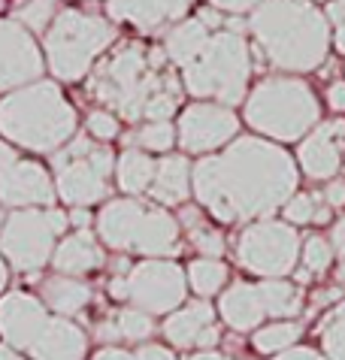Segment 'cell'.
Masks as SVG:
<instances>
[{"instance_id":"1","label":"cell","mask_w":345,"mask_h":360,"mask_svg":"<svg viewBox=\"0 0 345 360\" xmlns=\"http://www.w3.org/2000/svg\"><path fill=\"white\" fill-rule=\"evenodd\" d=\"M297 161L263 136H237L191 167L197 203L221 224L270 218L297 191Z\"/></svg>"},{"instance_id":"2","label":"cell","mask_w":345,"mask_h":360,"mask_svg":"<svg viewBox=\"0 0 345 360\" xmlns=\"http://www.w3.org/2000/svg\"><path fill=\"white\" fill-rule=\"evenodd\" d=\"M88 94L125 122H170L182 100V82L167 70L164 49L125 43L94 67Z\"/></svg>"},{"instance_id":"3","label":"cell","mask_w":345,"mask_h":360,"mask_svg":"<svg viewBox=\"0 0 345 360\" xmlns=\"http://www.w3.org/2000/svg\"><path fill=\"white\" fill-rule=\"evenodd\" d=\"M249 31L267 61L285 73H309L327 61L330 18L309 0H261Z\"/></svg>"},{"instance_id":"4","label":"cell","mask_w":345,"mask_h":360,"mask_svg":"<svg viewBox=\"0 0 345 360\" xmlns=\"http://www.w3.org/2000/svg\"><path fill=\"white\" fill-rule=\"evenodd\" d=\"M0 131L22 148L55 155L76 134V109L55 82H30L4 97Z\"/></svg>"},{"instance_id":"5","label":"cell","mask_w":345,"mask_h":360,"mask_svg":"<svg viewBox=\"0 0 345 360\" xmlns=\"http://www.w3.org/2000/svg\"><path fill=\"white\" fill-rule=\"evenodd\" d=\"M251 131L272 143H300L321 122V103L300 76H267L242 100Z\"/></svg>"},{"instance_id":"6","label":"cell","mask_w":345,"mask_h":360,"mask_svg":"<svg viewBox=\"0 0 345 360\" xmlns=\"http://www.w3.org/2000/svg\"><path fill=\"white\" fill-rule=\"evenodd\" d=\"M251 79V52L246 37L237 31H218L209 37L206 49L182 67V88L200 100H215L225 106H237L249 94Z\"/></svg>"},{"instance_id":"7","label":"cell","mask_w":345,"mask_h":360,"mask_svg":"<svg viewBox=\"0 0 345 360\" xmlns=\"http://www.w3.org/2000/svg\"><path fill=\"white\" fill-rule=\"evenodd\" d=\"M115 25L104 15L85 13L79 6L61 9L43 37L46 64L61 82H79L91 73V64L115 43Z\"/></svg>"},{"instance_id":"8","label":"cell","mask_w":345,"mask_h":360,"mask_svg":"<svg viewBox=\"0 0 345 360\" xmlns=\"http://www.w3.org/2000/svg\"><path fill=\"white\" fill-rule=\"evenodd\" d=\"M97 236L115 252L170 257L179 252V221L167 209L146 206L134 197L109 200L97 215Z\"/></svg>"},{"instance_id":"9","label":"cell","mask_w":345,"mask_h":360,"mask_svg":"<svg viewBox=\"0 0 345 360\" xmlns=\"http://www.w3.org/2000/svg\"><path fill=\"white\" fill-rule=\"evenodd\" d=\"M58 194L70 206H94L109 194V176L115 173V155L97 146L94 136H76L52 155Z\"/></svg>"},{"instance_id":"10","label":"cell","mask_w":345,"mask_h":360,"mask_svg":"<svg viewBox=\"0 0 345 360\" xmlns=\"http://www.w3.org/2000/svg\"><path fill=\"white\" fill-rule=\"evenodd\" d=\"M70 227V218L61 209H18L6 215L0 230V252L18 273H37L55 252L58 236Z\"/></svg>"},{"instance_id":"11","label":"cell","mask_w":345,"mask_h":360,"mask_svg":"<svg viewBox=\"0 0 345 360\" xmlns=\"http://www.w3.org/2000/svg\"><path fill=\"white\" fill-rule=\"evenodd\" d=\"M109 294L115 300H130V306L149 315H170L172 309L185 303L188 276L182 273L179 264L151 257V261L130 266L125 276H115L109 282Z\"/></svg>"},{"instance_id":"12","label":"cell","mask_w":345,"mask_h":360,"mask_svg":"<svg viewBox=\"0 0 345 360\" xmlns=\"http://www.w3.org/2000/svg\"><path fill=\"white\" fill-rule=\"evenodd\" d=\"M237 261L261 278H285L300 261V233L288 221H249L237 239Z\"/></svg>"},{"instance_id":"13","label":"cell","mask_w":345,"mask_h":360,"mask_svg":"<svg viewBox=\"0 0 345 360\" xmlns=\"http://www.w3.org/2000/svg\"><path fill=\"white\" fill-rule=\"evenodd\" d=\"M239 118L233 115V109L215 100H200L191 103L185 112L179 115V146L188 155H209L218 152L221 146H227L230 139H237Z\"/></svg>"},{"instance_id":"14","label":"cell","mask_w":345,"mask_h":360,"mask_svg":"<svg viewBox=\"0 0 345 360\" xmlns=\"http://www.w3.org/2000/svg\"><path fill=\"white\" fill-rule=\"evenodd\" d=\"M0 200L15 209L52 206L55 200V188L46 167L18 158L9 143H0Z\"/></svg>"},{"instance_id":"15","label":"cell","mask_w":345,"mask_h":360,"mask_svg":"<svg viewBox=\"0 0 345 360\" xmlns=\"http://www.w3.org/2000/svg\"><path fill=\"white\" fill-rule=\"evenodd\" d=\"M43 67V52L27 27L0 18V91H15L27 82H37Z\"/></svg>"},{"instance_id":"16","label":"cell","mask_w":345,"mask_h":360,"mask_svg":"<svg viewBox=\"0 0 345 360\" xmlns=\"http://www.w3.org/2000/svg\"><path fill=\"white\" fill-rule=\"evenodd\" d=\"M342 155H345V122L333 118V122H318L312 131L300 139L297 161L300 169L309 179H333L342 169Z\"/></svg>"},{"instance_id":"17","label":"cell","mask_w":345,"mask_h":360,"mask_svg":"<svg viewBox=\"0 0 345 360\" xmlns=\"http://www.w3.org/2000/svg\"><path fill=\"white\" fill-rule=\"evenodd\" d=\"M194 6V0H109L106 13L113 22H125L143 34H158L176 25Z\"/></svg>"},{"instance_id":"18","label":"cell","mask_w":345,"mask_h":360,"mask_svg":"<svg viewBox=\"0 0 345 360\" xmlns=\"http://www.w3.org/2000/svg\"><path fill=\"white\" fill-rule=\"evenodd\" d=\"M164 336L170 345L176 348H212L218 342V327H215V309L209 306V300H194L188 306L172 309L164 321Z\"/></svg>"},{"instance_id":"19","label":"cell","mask_w":345,"mask_h":360,"mask_svg":"<svg viewBox=\"0 0 345 360\" xmlns=\"http://www.w3.org/2000/svg\"><path fill=\"white\" fill-rule=\"evenodd\" d=\"M46 318H49L46 303L25 291L6 294L0 300V333H4L6 345H13V348L27 352L30 342L37 339V333L43 330Z\"/></svg>"},{"instance_id":"20","label":"cell","mask_w":345,"mask_h":360,"mask_svg":"<svg viewBox=\"0 0 345 360\" xmlns=\"http://www.w3.org/2000/svg\"><path fill=\"white\" fill-rule=\"evenodd\" d=\"M27 352L34 360H82L88 352V336L70 318L49 315Z\"/></svg>"},{"instance_id":"21","label":"cell","mask_w":345,"mask_h":360,"mask_svg":"<svg viewBox=\"0 0 345 360\" xmlns=\"http://www.w3.org/2000/svg\"><path fill=\"white\" fill-rule=\"evenodd\" d=\"M218 312H221V321L230 330H237V333L258 330L263 324V318H267L258 285H249V282H233L218 300Z\"/></svg>"},{"instance_id":"22","label":"cell","mask_w":345,"mask_h":360,"mask_svg":"<svg viewBox=\"0 0 345 360\" xmlns=\"http://www.w3.org/2000/svg\"><path fill=\"white\" fill-rule=\"evenodd\" d=\"M52 266L61 276H85L94 273V269L104 266V248L94 239V233L85 230H76V233L64 236L55 245L52 252Z\"/></svg>"},{"instance_id":"23","label":"cell","mask_w":345,"mask_h":360,"mask_svg":"<svg viewBox=\"0 0 345 360\" xmlns=\"http://www.w3.org/2000/svg\"><path fill=\"white\" fill-rule=\"evenodd\" d=\"M149 194L161 206H182L191 197V161L185 155H164L155 167Z\"/></svg>"},{"instance_id":"24","label":"cell","mask_w":345,"mask_h":360,"mask_svg":"<svg viewBox=\"0 0 345 360\" xmlns=\"http://www.w3.org/2000/svg\"><path fill=\"white\" fill-rule=\"evenodd\" d=\"M209 37H212V31L200 22V18H182V22L172 25L164 37L167 61L176 64V67H188L203 49H206Z\"/></svg>"},{"instance_id":"25","label":"cell","mask_w":345,"mask_h":360,"mask_svg":"<svg viewBox=\"0 0 345 360\" xmlns=\"http://www.w3.org/2000/svg\"><path fill=\"white\" fill-rule=\"evenodd\" d=\"M43 303L58 315H79L91 303V288L85 282H79L76 276H52L43 282Z\"/></svg>"},{"instance_id":"26","label":"cell","mask_w":345,"mask_h":360,"mask_svg":"<svg viewBox=\"0 0 345 360\" xmlns=\"http://www.w3.org/2000/svg\"><path fill=\"white\" fill-rule=\"evenodd\" d=\"M155 158L143 148H125L115 161V179L125 194H146L155 179Z\"/></svg>"},{"instance_id":"27","label":"cell","mask_w":345,"mask_h":360,"mask_svg":"<svg viewBox=\"0 0 345 360\" xmlns=\"http://www.w3.org/2000/svg\"><path fill=\"white\" fill-rule=\"evenodd\" d=\"M263 309H267V318H294L300 315L303 309V291L297 285L285 282V278H263L258 285Z\"/></svg>"},{"instance_id":"28","label":"cell","mask_w":345,"mask_h":360,"mask_svg":"<svg viewBox=\"0 0 345 360\" xmlns=\"http://www.w3.org/2000/svg\"><path fill=\"white\" fill-rule=\"evenodd\" d=\"M282 212H285V221H288V224L297 227V224H327L333 209L324 203L321 191H303V194L294 191V194L285 200Z\"/></svg>"},{"instance_id":"29","label":"cell","mask_w":345,"mask_h":360,"mask_svg":"<svg viewBox=\"0 0 345 360\" xmlns=\"http://www.w3.org/2000/svg\"><path fill=\"white\" fill-rule=\"evenodd\" d=\"M300 336H303V327L297 321L279 318V321H272L267 327H258L255 336H251V345H255V352H261V354H279V352H285V348H291Z\"/></svg>"},{"instance_id":"30","label":"cell","mask_w":345,"mask_h":360,"mask_svg":"<svg viewBox=\"0 0 345 360\" xmlns=\"http://www.w3.org/2000/svg\"><path fill=\"white\" fill-rule=\"evenodd\" d=\"M227 282V266L218 257H197L194 264H188V285L197 297L209 300L215 297Z\"/></svg>"},{"instance_id":"31","label":"cell","mask_w":345,"mask_h":360,"mask_svg":"<svg viewBox=\"0 0 345 360\" xmlns=\"http://www.w3.org/2000/svg\"><path fill=\"white\" fill-rule=\"evenodd\" d=\"M182 224H185L191 243L197 245V252L203 257H221L225 255V236L218 233V230H212L206 221H203V215L197 212V209H182Z\"/></svg>"},{"instance_id":"32","label":"cell","mask_w":345,"mask_h":360,"mask_svg":"<svg viewBox=\"0 0 345 360\" xmlns=\"http://www.w3.org/2000/svg\"><path fill=\"white\" fill-rule=\"evenodd\" d=\"M318 336L327 360H345V300L333 306L318 324Z\"/></svg>"},{"instance_id":"33","label":"cell","mask_w":345,"mask_h":360,"mask_svg":"<svg viewBox=\"0 0 345 360\" xmlns=\"http://www.w3.org/2000/svg\"><path fill=\"white\" fill-rule=\"evenodd\" d=\"M134 143L137 148H143V152H161L167 155L172 146H176V127L170 122H146L139 131L127 139V146Z\"/></svg>"},{"instance_id":"34","label":"cell","mask_w":345,"mask_h":360,"mask_svg":"<svg viewBox=\"0 0 345 360\" xmlns=\"http://www.w3.org/2000/svg\"><path fill=\"white\" fill-rule=\"evenodd\" d=\"M58 4L61 0H25L15 6V22H22L27 31H39L46 34V27L52 25V18L58 15Z\"/></svg>"},{"instance_id":"35","label":"cell","mask_w":345,"mask_h":360,"mask_svg":"<svg viewBox=\"0 0 345 360\" xmlns=\"http://www.w3.org/2000/svg\"><path fill=\"white\" fill-rule=\"evenodd\" d=\"M115 330H118V339H130V342H143L155 333V321H151V315L143 312V309H121L115 312Z\"/></svg>"},{"instance_id":"36","label":"cell","mask_w":345,"mask_h":360,"mask_svg":"<svg viewBox=\"0 0 345 360\" xmlns=\"http://www.w3.org/2000/svg\"><path fill=\"white\" fill-rule=\"evenodd\" d=\"M300 261H303V269H309L312 276L318 273H327L333 266V245L330 239H324L321 233H312L303 239L300 245Z\"/></svg>"},{"instance_id":"37","label":"cell","mask_w":345,"mask_h":360,"mask_svg":"<svg viewBox=\"0 0 345 360\" xmlns=\"http://www.w3.org/2000/svg\"><path fill=\"white\" fill-rule=\"evenodd\" d=\"M121 131L118 124V115L109 112V109H94V112H88V134L100 139V143H109V139H115Z\"/></svg>"},{"instance_id":"38","label":"cell","mask_w":345,"mask_h":360,"mask_svg":"<svg viewBox=\"0 0 345 360\" xmlns=\"http://www.w3.org/2000/svg\"><path fill=\"white\" fill-rule=\"evenodd\" d=\"M321 197H324V203H327L330 209L345 206V179H337V176L327 179V185H324Z\"/></svg>"},{"instance_id":"39","label":"cell","mask_w":345,"mask_h":360,"mask_svg":"<svg viewBox=\"0 0 345 360\" xmlns=\"http://www.w3.org/2000/svg\"><path fill=\"white\" fill-rule=\"evenodd\" d=\"M258 4H261V0H209L212 9H218V13H233V15L251 13Z\"/></svg>"},{"instance_id":"40","label":"cell","mask_w":345,"mask_h":360,"mask_svg":"<svg viewBox=\"0 0 345 360\" xmlns=\"http://www.w3.org/2000/svg\"><path fill=\"white\" fill-rule=\"evenodd\" d=\"M272 360H327L321 352H315V348H309V345H291L285 348V352H279Z\"/></svg>"},{"instance_id":"41","label":"cell","mask_w":345,"mask_h":360,"mask_svg":"<svg viewBox=\"0 0 345 360\" xmlns=\"http://www.w3.org/2000/svg\"><path fill=\"white\" fill-rule=\"evenodd\" d=\"M134 360H176V354H172L170 348H164V345L146 342V345H139L134 352Z\"/></svg>"},{"instance_id":"42","label":"cell","mask_w":345,"mask_h":360,"mask_svg":"<svg viewBox=\"0 0 345 360\" xmlns=\"http://www.w3.org/2000/svg\"><path fill=\"white\" fill-rule=\"evenodd\" d=\"M327 106L333 112H345V82H330L327 88Z\"/></svg>"},{"instance_id":"43","label":"cell","mask_w":345,"mask_h":360,"mask_svg":"<svg viewBox=\"0 0 345 360\" xmlns=\"http://www.w3.org/2000/svg\"><path fill=\"white\" fill-rule=\"evenodd\" d=\"M330 245H333V255H339L345 261V215L333 224V233H330Z\"/></svg>"},{"instance_id":"44","label":"cell","mask_w":345,"mask_h":360,"mask_svg":"<svg viewBox=\"0 0 345 360\" xmlns=\"http://www.w3.org/2000/svg\"><path fill=\"white\" fill-rule=\"evenodd\" d=\"M91 360H134V354L125 352V348H100Z\"/></svg>"},{"instance_id":"45","label":"cell","mask_w":345,"mask_h":360,"mask_svg":"<svg viewBox=\"0 0 345 360\" xmlns=\"http://www.w3.org/2000/svg\"><path fill=\"white\" fill-rule=\"evenodd\" d=\"M67 218H70V224H73L76 230H85L88 221H91V215H88V209H85V206H73V212H70Z\"/></svg>"},{"instance_id":"46","label":"cell","mask_w":345,"mask_h":360,"mask_svg":"<svg viewBox=\"0 0 345 360\" xmlns=\"http://www.w3.org/2000/svg\"><path fill=\"white\" fill-rule=\"evenodd\" d=\"M185 360H230V357L218 354V352H209V348H200L197 354H191V357H185Z\"/></svg>"},{"instance_id":"47","label":"cell","mask_w":345,"mask_h":360,"mask_svg":"<svg viewBox=\"0 0 345 360\" xmlns=\"http://www.w3.org/2000/svg\"><path fill=\"white\" fill-rule=\"evenodd\" d=\"M0 360H25L22 354H18V348H13V345H0Z\"/></svg>"},{"instance_id":"48","label":"cell","mask_w":345,"mask_h":360,"mask_svg":"<svg viewBox=\"0 0 345 360\" xmlns=\"http://www.w3.org/2000/svg\"><path fill=\"white\" fill-rule=\"evenodd\" d=\"M333 43H337V52L345 55V22L337 25V37H333Z\"/></svg>"},{"instance_id":"49","label":"cell","mask_w":345,"mask_h":360,"mask_svg":"<svg viewBox=\"0 0 345 360\" xmlns=\"http://www.w3.org/2000/svg\"><path fill=\"white\" fill-rule=\"evenodd\" d=\"M6 282H9V269H6V264H4V257H0V291L6 288Z\"/></svg>"},{"instance_id":"50","label":"cell","mask_w":345,"mask_h":360,"mask_svg":"<svg viewBox=\"0 0 345 360\" xmlns=\"http://www.w3.org/2000/svg\"><path fill=\"white\" fill-rule=\"evenodd\" d=\"M4 221H6V215H4V212H0V230H4Z\"/></svg>"}]
</instances>
